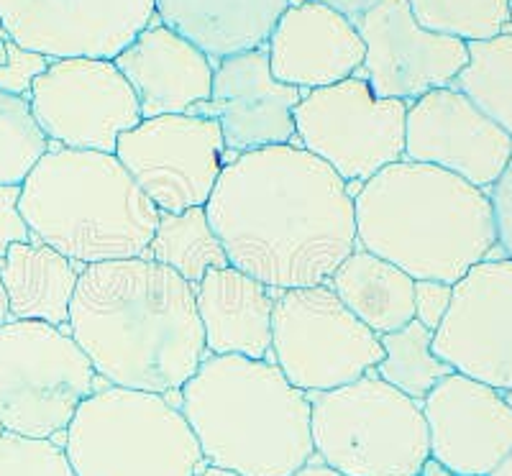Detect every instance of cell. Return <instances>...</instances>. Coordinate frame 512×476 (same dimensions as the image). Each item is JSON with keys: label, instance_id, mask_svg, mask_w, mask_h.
Returning a JSON list of instances; mask_svg holds the SVG:
<instances>
[{"label": "cell", "instance_id": "obj_1", "mask_svg": "<svg viewBox=\"0 0 512 476\" xmlns=\"http://www.w3.org/2000/svg\"><path fill=\"white\" fill-rule=\"evenodd\" d=\"M205 213L228 264L272 290L323 285L356 249L349 185L295 144L223 164Z\"/></svg>", "mask_w": 512, "mask_h": 476}, {"label": "cell", "instance_id": "obj_2", "mask_svg": "<svg viewBox=\"0 0 512 476\" xmlns=\"http://www.w3.org/2000/svg\"><path fill=\"white\" fill-rule=\"evenodd\" d=\"M67 328L95 374L157 395L180 392L208 351L195 287L146 256L82 269Z\"/></svg>", "mask_w": 512, "mask_h": 476}, {"label": "cell", "instance_id": "obj_3", "mask_svg": "<svg viewBox=\"0 0 512 476\" xmlns=\"http://www.w3.org/2000/svg\"><path fill=\"white\" fill-rule=\"evenodd\" d=\"M356 246L413 279L456 285L497 251L487 190L433 164L379 169L354 195Z\"/></svg>", "mask_w": 512, "mask_h": 476}, {"label": "cell", "instance_id": "obj_4", "mask_svg": "<svg viewBox=\"0 0 512 476\" xmlns=\"http://www.w3.org/2000/svg\"><path fill=\"white\" fill-rule=\"evenodd\" d=\"M210 466L239 476H292L315 456L310 397L267 359L205 356L177 405Z\"/></svg>", "mask_w": 512, "mask_h": 476}, {"label": "cell", "instance_id": "obj_5", "mask_svg": "<svg viewBox=\"0 0 512 476\" xmlns=\"http://www.w3.org/2000/svg\"><path fill=\"white\" fill-rule=\"evenodd\" d=\"M18 210L31 238L85 267L144 256L162 215L116 154L57 141L21 185Z\"/></svg>", "mask_w": 512, "mask_h": 476}, {"label": "cell", "instance_id": "obj_6", "mask_svg": "<svg viewBox=\"0 0 512 476\" xmlns=\"http://www.w3.org/2000/svg\"><path fill=\"white\" fill-rule=\"evenodd\" d=\"M62 446L77 476H195L205 464L180 407L116 384L77 407Z\"/></svg>", "mask_w": 512, "mask_h": 476}, {"label": "cell", "instance_id": "obj_7", "mask_svg": "<svg viewBox=\"0 0 512 476\" xmlns=\"http://www.w3.org/2000/svg\"><path fill=\"white\" fill-rule=\"evenodd\" d=\"M308 397L313 446L328 469L344 476H415L431 459L420 402L374 369Z\"/></svg>", "mask_w": 512, "mask_h": 476}, {"label": "cell", "instance_id": "obj_8", "mask_svg": "<svg viewBox=\"0 0 512 476\" xmlns=\"http://www.w3.org/2000/svg\"><path fill=\"white\" fill-rule=\"evenodd\" d=\"M93 392V364L64 326L13 318L0 326V428L54 438Z\"/></svg>", "mask_w": 512, "mask_h": 476}, {"label": "cell", "instance_id": "obj_9", "mask_svg": "<svg viewBox=\"0 0 512 476\" xmlns=\"http://www.w3.org/2000/svg\"><path fill=\"white\" fill-rule=\"evenodd\" d=\"M272 354L287 382L310 395L356 382L382 361L384 349L377 333L323 282L277 292Z\"/></svg>", "mask_w": 512, "mask_h": 476}, {"label": "cell", "instance_id": "obj_10", "mask_svg": "<svg viewBox=\"0 0 512 476\" xmlns=\"http://www.w3.org/2000/svg\"><path fill=\"white\" fill-rule=\"evenodd\" d=\"M292 118L300 146L323 159L346 185H364L379 169L405 159L408 103L377 98L356 75L303 93Z\"/></svg>", "mask_w": 512, "mask_h": 476}, {"label": "cell", "instance_id": "obj_11", "mask_svg": "<svg viewBox=\"0 0 512 476\" xmlns=\"http://www.w3.org/2000/svg\"><path fill=\"white\" fill-rule=\"evenodd\" d=\"M223 134L195 113L141 118L118 136L116 157L159 213L205 208L223 169Z\"/></svg>", "mask_w": 512, "mask_h": 476}, {"label": "cell", "instance_id": "obj_12", "mask_svg": "<svg viewBox=\"0 0 512 476\" xmlns=\"http://www.w3.org/2000/svg\"><path fill=\"white\" fill-rule=\"evenodd\" d=\"M29 100L49 141L67 149L116 154L118 136L141 123L134 88L113 59H52Z\"/></svg>", "mask_w": 512, "mask_h": 476}, {"label": "cell", "instance_id": "obj_13", "mask_svg": "<svg viewBox=\"0 0 512 476\" xmlns=\"http://www.w3.org/2000/svg\"><path fill=\"white\" fill-rule=\"evenodd\" d=\"M433 354L454 372L512 392V259L500 249L454 285Z\"/></svg>", "mask_w": 512, "mask_h": 476}, {"label": "cell", "instance_id": "obj_14", "mask_svg": "<svg viewBox=\"0 0 512 476\" xmlns=\"http://www.w3.org/2000/svg\"><path fill=\"white\" fill-rule=\"evenodd\" d=\"M354 26L367 47L354 75L367 80L377 98L410 105L431 90L448 88L469 62L466 41L423 29L408 0H377Z\"/></svg>", "mask_w": 512, "mask_h": 476}, {"label": "cell", "instance_id": "obj_15", "mask_svg": "<svg viewBox=\"0 0 512 476\" xmlns=\"http://www.w3.org/2000/svg\"><path fill=\"white\" fill-rule=\"evenodd\" d=\"M157 0H0V26L49 59H116L152 24Z\"/></svg>", "mask_w": 512, "mask_h": 476}, {"label": "cell", "instance_id": "obj_16", "mask_svg": "<svg viewBox=\"0 0 512 476\" xmlns=\"http://www.w3.org/2000/svg\"><path fill=\"white\" fill-rule=\"evenodd\" d=\"M405 159L433 164L489 190L512 159V139L464 93L431 90L408 105Z\"/></svg>", "mask_w": 512, "mask_h": 476}, {"label": "cell", "instance_id": "obj_17", "mask_svg": "<svg viewBox=\"0 0 512 476\" xmlns=\"http://www.w3.org/2000/svg\"><path fill=\"white\" fill-rule=\"evenodd\" d=\"M303 90L285 85L269 70L267 47L231 54L213 67V88L208 103L195 116H208L221 126L223 164L246 151L295 141L292 111Z\"/></svg>", "mask_w": 512, "mask_h": 476}, {"label": "cell", "instance_id": "obj_18", "mask_svg": "<svg viewBox=\"0 0 512 476\" xmlns=\"http://www.w3.org/2000/svg\"><path fill=\"white\" fill-rule=\"evenodd\" d=\"M431 459L461 476H489L512 453V405L505 392L451 372L423 402Z\"/></svg>", "mask_w": 512, "mask_h": 476}, {"label": "cell", "instance_id": "obj_19", "mask_svg": "<svg viewBox=\"0 0 512 476\" xmlns=\"http://www.w3.org/2000/svg\"><path fill=\"white\" fill-rule=\"evenodd\" d=\"M267 52L272 75L308 93L354 75L367 47L349 16L323 3L300 0L282 13Z\"/></svg>", "mask_w": 512, "mask_h": 476}, {"label": "cell", "instance_id": "obj_20", "mask_svg": "<svg viewBox=\"0 0 512 476\" xmlns=\"http://www.w3.org/2000/svg\"><path fill=\"white\" fill-rule=\"evenodd\" d=\"M113 62L134 88L141 118L180 116L208 103L210 57L167 26L149 24Z\"/></svg>", "mask_w": 512, "mask_h": 476}, {"label": "cell", "instance_id": "obj_21", "mask_svg": "<svg viewBox=\"0 0 512 476\" xmlns=\"http://www.w3.org/2000/svg\"><path fill=\"white\" fill-rule=\"evenodd\" d=\"M277 292L236 267L208 269L195 285L205 349L216 356L269 359Z\"/></svg>", "mask_w": 512, "mask_h": 476}, {"label": "cell", "instance_id": "obj_22", "mask_svg": "<svg viewBox=\"0 0 512 476\" xmlns=\"http://www.w3.org/2000/svg\"><path fill=\"white\" fill-rule=\"evenodd\" d=\"M290 0H157L159 24L213 59L267 47Z\"/></svg>", "mask_w": 512, "mask_h": 476}, {"label": "cell", "instance_id": "obj_23", "mask_svg": "<svg viewBox=\"0 0 512 476\" xmlns=\"http://www.w3.org/2000/svg\"><path fill=\"white\" fill-rule=\"evenodd\" d=\"M85 264L70 262L36 238L8 246L0 259V279L6 287L13 320H44L67 326L77 279Z\"/></svg>", "mask_w": 512, "mask_h": 476}, {"label": "cell", "instance_id": "obj_24", "mask_svg": "<svg viewBox=\"0 0 512 476\" xmlns=\"http://www.w3.org/2000/svg\"><path fill=\"white\" fill-rule=\"evenodd\" d=\"M328 285L377 336L400 331L415 320V279L359 246L331 274Z\"/></svg>", "mask_w": 512, "mask_h": 476}, {"label": "cell", "instance_id": "obj_25", "mask_svg": "<svg viewBox=\"0 0 512 476\" xmlns=\"http://www.w3.org/2000/svg\"><path fill=\"white\" fill-rule=\"evenodd\" d=\"M146 259L175 269L192 287L198 285L208 269L231 267L221 238L208 221L205 208H187L182 213H162Z\"/></svg>", "mask_w": 512, "mask_h": 476}, {"label": "cell", "instance_id": "obj_26", "mask_svg": "<svg viewBox=\"0 0 512 476\" xmlns=\"http://www.w3.org/2000/svg\"><path fill=\"white\" fill-rule=\"evenodd\" d=\"M469 62L451 82L512 139V26L484 41H469Z\"/></svg>", "mask_w": 512, "mask_h": 476}, {"label": "cell", "instance_id": "obj_27", "mask_svg": "<svg viewBox=\"0 0 512 476\" xmlns=\"http://www.w3.org/2000/svg\"><path fill=\"white\" fill-rule=\"evenodd\" d=\"M379 341L384 356L374 366V372L415 402H423L443 377L454 372L446 361L433 354V331H428L420 320H410L400 331L384 333Z\"/></svg>", "mask_w": 512, "mask_h": 476}, {"label": "cell", "instance_id": "obj_28", "mask_svg": "<svg viewBox=\"0 0 512 476\" xmlns=\"http://www.w3.org/2000/svg\"><path fill=\"white\" fill-rule=\"evenodd\" d=\"M49 144L31 100L0 90V185H24Z\"/></svg>", "mask_w": 512, "mask_h": 476}, {"label": "cell", "instance_id": "obj_29", "mask_svg": "<svg viewBox=\"0 0 512 476\" xmlns=\"http://www.w3.org/2000/svg\"><path fill=\"white\" fill-rule=\"evenodd\" d=\"M415 21L436 34L484 41L510 29L512 0H408Z\"/></svg>", "mask_w": 512, "mask_h": 476}, {"label": "cell", "instance_id": "obj_30", "mask_svg": "<svg viewBox=\"0 0 512 476\" xmlns=\"http://www.w3.org/2000/svg\"><path fill=\"white\" fill-rule=\"evenodd\" d=\"M0 476H77L64 446L52 438L0 433Z\"/></svg>", "mask_w": 512, "mask_h": 476}, {"label": "cell", "instance_id": "obj_31", "mask_svg": "<svg viewBox=\"0 0 512 476\" xmlns=\"http://www.w3.org/2000/svg\"><path fill=\"white\" fill-rule=\"evenodd\" d=\"M49 64H52L49 57L18 47L16 41L6 36V62L0 64V90H6L11 95H21V98H31V88H34L36 77L44 75Z\"/></svg>", "mask_w": 512, "mask_h": 476}, {"label": "cell", "instance_id": "obj_32", "mask_svg": "<svg viewBox=\"0 0 512 476\" xmlns=\"http://www.w3.org/2000/svg\"><path fill=\"white\" fill-rule=\"evenodd\" d=\"M451 297H454V285L438 279H415V320L436 333L441 320L446 318Z\"/></svg>", "mask_w": 512, "mask_h": 476}, {"label": "cell", "instance_id": "obj_33", "mask_svg": "<svg viewBox=\"0 0 512 476\" xmlns=\"http://www.w3.org/2000/svg\"><path fill=\"white\" fill-rule=\"evenodd\" d=\"M492 213H495L497 249L512 259V159L497 182L487 190Z\"/></svg>", "mask_w": 512, "mask_h": 476}, {"label": "cell", "instance_id": "obj_34", "mask_svg": "<svg viewBox=\"0 0 512 476\" xmlns=\"http://www.w3.org/2000/svg\"><path fill=\"white\" fill-rule=\"evenodd\" d=\"M21 187L0 185V259L6 256L8 246L31 241V231L18 210Z\"/></svg>", "mask_w": 512, "mask_h": 476}, {"label": "cell", "instance_id": "obj_35", "mask_svg": "<svg viewBox=\"0 0 512 476\" xmlns=\"http://www.w3.org/2000/svg\"><path fill=\"white\" fill-rule=\"evenodd\" d=\"M310 3H323V6H331V8H336L338 13L349 16L351 21H356V18L367 11L372 3H377V0H310Z\"/></svg>", "mask_w": 512, "mask_h": 476}, {"label": "cell", "instance_id": "obj_36", "mask_svg": "<svg viewBox=\"0 0 512 476\" xmlns=\"http://www.w3.org/2000/svg\"><path fill=\"white\" fill-rule=\"evenodd\" d=\"M415 476H461V474H454L451 469H446L443 464H438L436 459H428L423 464V469H420Z\"/></svg>", "mask_w": 512, "mask_h": 476}, {"label": "cell", "instance_id": "obj_37", "mask_svg": "<svg viewBox=\"0 0 512 476\" xmlns=\"http://www.w3.org/2000/svg\"><path fill=\"white\" fill-rule=\"evenodd\" d=\"M292 476H344V474H338V471L328 469V466L323 464V461H320V464L303 466V469L297 471V474H292Z\"/></svg>", "mask_w": 512, "mask_h": 476}, {"label": "cell", "instance_id": "obj_38", "mask_svg": "<svg viewBox=\"0 0 512 476\" xmlns=\"http://www.w3.org/2000/svg\"><path fill=\"white\" fill-rule=\"evenodd\" d=\"M11 320V310H8V295L6 287H3V279H0V326Z\"/></svg>", "mask_w": 512, "mask_h": 476}, {"label": "cell", "instance_id": "obj_39", "mask_svg": "<svg viewBox=\"0 0 512 476\" xmlns=\"http://www.w3.org/2000/svg\"><path fill=\"white\" fill-rule=\"evenodd\" d=\"M195 476H239V474H233V471L228 469H218V466H203Z\"/></svg>", "mask_w": 512, "mask_h": 476}, {"label": "cell", "instance_id": "obj_40", "mask_svg": "<svg viewBox=\"0 0 512 476\" xmlns=\"http://www.w3.org/2000/svg\"><path fill=\"white\" fill-rule=\"evenodd\" d=\"M489 476H512V453Z\"/></svg>", "mask_w": 512, "mask_h": 476}, {"label": "cell", "instance_id": "obj_41", "mask_svg": "<svg viewBox=\"0 0 512 476\" xmlns=\"http://www.w3.org/2000/svg\"><path fill=\"white\" fill-rule=\"evenodd\" d=\"M6 62V31L0 26V64Z\"/></svg>", "mask_w": 512, "mask_h": 476}, {"label": "cell", "instance_id": "obj_42", "mask_svg": "<svg viewBox=\"0 0 512 476\" xmlns=\"http://www.w3.org/2000/svg\"><path fill=\"white\" fill-rule=\"evenodd\" d=\"M505 397H507V402H510V405H512V392H505Z\"/></svg>", "mask_w": 512, "mask_h": 476}, {"label": "cell", "instance_id": "obj_43", "mask_svg": "<svg viewBox=\"0 0 512 476\" xmlns=\"http://www.w3.org/2000/svg\"><path fill=\"white\" fill-rule=\"evenodd\" d=\"M510 24H512V3H510Z\"/></svg>", "mask_w": 512, "mask_h": 476}]
</instances>
